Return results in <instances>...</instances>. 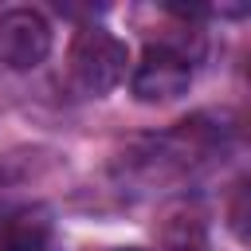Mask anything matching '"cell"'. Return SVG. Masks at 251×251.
Returning <instances> with one entry per match:
<instances>
[{"mask_svg": "<svg viewBox=\"0 0 251 251\" xmlns=\"http://www.w3.org/2000/svg\"><path fill=\"white\" fill-rule=\"evenodd\" d=\"M216 149H220V129L216 126H204V118L180 122L173 133H161V137H149L145 145H137L129 153V173L141 176L145 184L176 180V176L192 173L196 165H204Z\"/></svg>", "mask_w": 251, "mask_h": 251, "instance_id": "obj_1", "label": "cell"}, {"mask_svg": "<svg viewBox=\"0 0 251 251\" xmlns=\"http://www.w3.org/2000/svg\"><path fill=\"white\" fill-rule=\"evenodd\" d=\"M71 82L82 94H106L126 75V43L106 27H82L71 43Z\"/></svg>", "mask_w": 251, "mask_h": 251, "instance_id": "obj_2", "label": "cell"}, {"mask_svg": "<svg viewBox=\"0 0 251 251\" xmlns=\"http://www.w3.org/2000/svg\"><path fill=\"white\" fill-rule=\"evenodd\" d=\"M51 51V24L35 8H8L0 16V59L12 71H31Z\"/></svg>", "mask_w": 251, "mask_h": 251, "instance_id": "obj_3", "label": "cell"}, {"mask_svg": "<svg viewBox=\"0 0 251 251\" xmlns=\"http://www.w3.org/2000/svg\"><path fill=\"white\" fill-rule=\"evenodd\" d=\"M188 82H192V63L184 51H176L169 43L149 47L133 71V94L141 102H169V98L184 94Z\"/></svg>", "mask_w": 251, "mask_h": 251, "instance_id": "obj_4", "label": "cell"}, {"mask_svg": "<svg viewBox=\"0 0 251 251\" xmlns=\"http://www.w3.org/2000/svg\"><path fill=\"white\" fill-rule=\"evenodd\" d=\"M55 227L43 208H24L12 212L0 224V251H51Z\"/></svg>", "mask_w": 251, "mask_h": 251, "instance_id": "obj_5", "label": "cell"}, {"mask_svg": "<svg viewBox=\"0 0 251 251\" xmlns=\"http://www.w3.org/2000/svg\"><path fill=\"white\" fill-rule=\"evenodd\" d=\"M129 251H137V247H129Z\"/></svg>", "mask_w": 251, "mask_h": 251, "instance_id": "obj_6", "label": "cell"}]
</instances>
